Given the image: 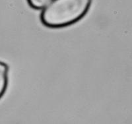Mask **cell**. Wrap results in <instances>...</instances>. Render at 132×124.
Wrapping results in <instances>:
<instances>
[{"mask_svg": "<svg viewBox=\"0 0 132 124\" xmlns=\"http://www.w3.org/2000/svg\"><path fill=\"white\" fill-rule=\"evenodd\" d=\"M52 0H27V3L32 9L42 10Z\"/></svg>", "mask_w": 132, "mask_h": 124, "instance_id": "cell-3", "label": "cell"}, {"mask_svg": "<svg viewBox=\"0 0 132 124\" xmlns=\"http://www.w3.org/2000/svg\"><path fill=\"white\" fill-rule=\"evenodd\" d=\"M9 67L7 63L0 61V100L5 94L9 84Z\"/></svg>", "mask_w": 132, "mask_h": 124, "instance_id": "cell-2", "label": "cell"}, {"mask_svg": "<svg viewBox=\"0 0 132 124\" xmlns=\"http://www.w3.org/2000/svg\"><path fill=\"white\" fill-rule=\"evenodd\" d=\"M93 0H52L42 9L40 19L49 29H62L84 18L91 7Z\"/></svg>", "mask_w": 132, "mask_h": 124, "instance_id": "cell-1", "label": "cell"}]
</instances>
